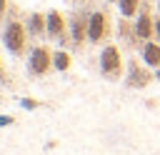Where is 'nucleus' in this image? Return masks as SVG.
<instances>
[{"label":"nucleus","instance_id":"f8f14e48","mask_svg":"<svg viewBox=\"0 0 160 155\" xmlns=\"http://www.w3.org/2000/svg\"><path fill=\"white\" fill-rule=\"evenodd\" d=\"M118 8H120V12L125 18H132L138 12V8H140V0H118Z\"/></svg>","mask_w":160,"mask_h":155},{"label":"nucleus","instance_id":"9b49d317","mask_svg":"<svg viewBox=\"0 0 160 155\" xmlns=\"http://www.w3.org/2000/svg\"><path fill=\"white\" fill-rule=\"evenodd\" d=\"M72 68V58L68 50H52V70L58 72H68Z\"/></svg>","mask_w":160,"mask_h":155},{"label":"nucleus","instance_id":"f3484780","mask_svg":"<svg viewBox=\"0 0 160 155\" xmlns=\"http://www.w3.org/2000/svg\"><path fill=\"white\" fill-rule=\"evenodd\" d=\"M0 80H5V65H2V58H0Z\"/></svg>","mask_w":160,"mask_h":155},{"label":"nucleus","instance_id":"4468645a","mask_svg":"<svg viewBox=\"0 0 160 155\" xmlns=\"http://www.w3.org/2000/svg\"><path fill=\"white\" fill-rule=\"evenodd\" d=\"M12 122H15L12 115H0V128H8V125H12Z\"/></svg>","mask_w":160,"mask_h":155},{"label":"nucleus","instance_id":"9d476101","mask_svg":"<svg viewBox=\"0 0 160 155\" xmlns=\"http://www.w3.org/2000/svg\"><path fill=\"white\" fill-rule=\"evenodd\" d=\"M142 62L150 68H160V42L155 40L142 42Z\"/></svg>","mask_w":160,"mask_h":155},{"label":"nucleus","instance_id":"6e6552de","mask_svg":"<svg viewBox=\"0 0 160 155\" xmlns=\"http://www.w3.org/2000/svg\"><path fill=\"white\" fill-rule=\"evenodd\" d=\"M65 35H68V20H65V15L60 10H50L48 12V38L62 42Z\"/></svg>","mask_w":160,"mask_h":155},{"label":"nucleus","instance_id":"20e7f679","mask_svg":"<svg viewBox=\"0 0 160 155\" xmlns=\"http://www.w3.org/2000/svg\"><path fill=\"white\" fill-rule=\"evenodd\" d=\"M110 38V18L105 10H95L90 12V22H88V42L90 45H100Z\"/></svg>","mask_w":160,"mask_h":155},{"label":"nucleus","instance_id":"f03ea898","mask_svg":"<svg viewBox=\"0 0 160 155\" xmlns=\"http://www.w3.org/2000/svg\"><path fill=\"white\" fill-rule=\"evenodd\" d=\"M28 28H25V22H20V20H8V25H5V30H2V42H5V48L12 52V55H20V52H25V48H28Z\"/></svg>","mask_w":160,"mask_h":155},{"label":"nucleus","instance_id":"dca6fc26","mask_svg":"<svg viewBox=\"0 0 160 155\" xmlns=\"http://www.w3.org/2000/svg\"><path fill=\"white\" fill-rule=\"evenodd\" d=\"M155 38H158V40H160V15H158V18H155Z\"/></svg>","mask_w":160,"mask_h":155},{"label":"nucleus","instance_id":"ddd939ff","mask_svg":"<svg viewBox=\"0 0 160 155\" xmlns=\"http://www.w3.org/2000/svg\"><path fill=\"white\" fill-rule=\"evenodd\" d=\"M20 108H25V110H38V108H42V102L35 100V98H20Z\"/></svg>","mask_w":160,"mask_h":155},{"label":"nucleus","instance_id":"a211bd4d","mask_svg":"<svg viewBox=\"0 0 160 155\" xmlns=\"http://www.w3.org/2000/svg\"><path fill=\"white\" fill-rule=\"evenodd\" d=\"M155 78H160V68H158V72H155Z\"/></svg>","mask_w":160,"mask_h":155},{"label":"nucleus","instance_id":"2eb2a0df","mask_svg":"<svg viewBox=\"0 0 160 155\" xmlns=\"http://www.w3.org/2000/svg\"><path fill=\"white\" fill-rule=\"evenodd\" d=\"M8 15V0H0V20H5Z\"/></svg>","mask_w":160,"mask_h":155},{"label":"nucleus","instance_id":"39448f33","mask_svg":"<svg viewBox=\"0 0 160 155\" xmlns=\"http://www.w3.org/2000/svg\"><path fill=\"white\" fill-rule=\"evenodd\" d=\"M88 22H90V15L85 12H75L68 22V32H70V40L75 45H82L88 42Z\"/></svg>","mask_w":160,"mask_h":155},{"label":"nucleus","instance_id":"6ab92c4d","mask_svg":"<svg viewBox=\"0 0 160 155\" xmlns=\"http://www.w3.org/2000/svg\"><path fill=\"white\" fill-rule=\"evenodd\" d=\"M158 15H160V0H158Z\"/></svg>","mask_w":160,"mask_h":155},{"label":"nucleus","instance_id":"1a4fd4ad","mask_svg":"<svg viewBox=\"0 0 160 155\" xmlns=\"http://www.w3.org/2000/svg\"><path fill=\"white\" fill-rule=\"evenodd\" d=\"M25 28L30 35H48V15L42 12H30L25 20Z\"/></svg>","mask_w":160,"mask_h":155},{"label":"nucleus","instance_id":"423d86ee","mask_svg":"<svg viewBox=\"0 0 160 155\" xmlns=\"http://www.w3.org/2000/svg\"><path fill=\"white\" fill-rule=\"evenodd\" d=\"M135 38L138 40H142V42H148V40H152L155 38V18L150 15V10L148 8H142L140 10V15H138V20H135Z\"/></svg>","mask_w":160,"mask_h":155},{"label":"nucleus","instance_id":"f257e3e1","mask_svg":"<svg viewBox=\"0 0 160 155\" xmlns=\"http://www.w3.org/2000/svg\"><path fill=\"white\" fill-rule=\"evenodd\" d=\"M100 70L108 80H120L125 75V60L118 45H105L100 52Z\"/></svg>","mask_w":160,"mask_h":155},{"label":"nucleus","instance_id":"7ed1b4c3","mask_svg":"<svg viewBox=\"0 0 160 155\" xmlns=\"http://www.w3.org/2000/svg\"><path fill=\"white\" fill-rule=\"evenodd\" d=\"M52 70V50L45 48V45H38L30 50L28 55V72L32 78H42Z\"/></svg>","mask_w":160,"mask_h":155},{"label":"nucleus","instance_id":"0eeeda50","mask_svg":"<svg viewBox=\"0 0 160 155\" xmlns=\"http://www.w3.org/2000/svg\"><path fill=\"white\" fill-rule=\"evenodd\" d=\"M150 80H152L150 70H148V68H140V62H138V60H130L125 85H128V88H148V85H150Z\"/></svg>","mask_w":160,"mask_h":155}]
</instances>
